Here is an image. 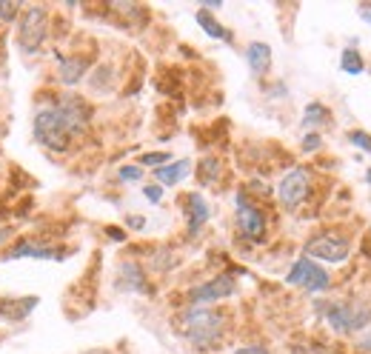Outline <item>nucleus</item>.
<instances>
[{"instance_id": "nucleus-1", "label": "nucleus", "mask_w": 371, "mask_h": 354, "mask_svg": "<svg viewBox=\"0 0 371 354\" xmlns=\"http://www.w3.org/2000/svg\"><path fill=\"white\" fill-rule=\"evenodd\" d=\"M226 328V315L203 309V306H192L177 317V332L197 348H212L223 340Z\"/></svg>"}, {"instance_id": "nucleus-2", "label": "nucleus", "mask_w": 371, "mask_h": 354, "mask_svg": "<svg viewBox=\"0 0 371 354\" xmlns=\"http://www.w3.org/2000/svg\"><path fill=\"white\" fill-rule=\"evenodd\" d=\"M72 137H78L63 117L57 106H46L35 114V140L49 152H66L72 146Z\"/></svg>"}, {"instance_id": "nucleus-3", "label": "nucleus", "mask_w": 371, "mask_h": 354, "mask_svg": "<svg viewBox=\"0 0 371 354\" xmlns=\"http://www.w3.org/2000/svg\"><path fill=\"white\" fill-rule=\"evenodd\" d=\"M46 9L43 6H26L17 20V43H20V49L32 55L40 49V43L46 37Z\"/></svg>"}, {"instance_id": "nucleus-4", "label": "nucleus", "mask_w": 371, "mask_h": 354, "mask_svg": "<svg viewBox=\"0 0 371 354\" xmlns=\"http://www.w3.org/2000/svg\"><path fill=\"white\" fill-rule=\"evenodd\" d=\"M326 320L334 332L349 335V332H357V328L371 323V309H365L360 303H332L326 309Z\"/></svg>"}, {"instance_id": "nucleus-5", "label": "nucleus", "mask_w": 371, "mask_h": 354, "mask_svg": "<svg viewBox=\"0 0 371 354\" xmlns=\"http://www.w3.org/2000/svg\"><path fill=\"white\" fill-rule=\"evenodd\" d=\"M309 195H311V175H309V169H300L297 166L280 183H277V197H280V203L286 209L303 206Z\"/></svg>"}, {"instance_id": "nucleus-6", "label": "nucleus", "mask_w": 371, "mask_h": 354, "mask_svg": "<svg viewBox=\"0 0 371 354\" xmlns=\"http://www.w3.org/2000/svg\"><path fill=\"white\" fill-rule=\"evenodd\" d=\"M237 229L251 243H260L266 238V215L243 192L237 195Z\"/></svg>"}, {"instance_id": "nucleus-7", "label": "nucleus", "mask_w": 371, "mask_h": 354, "mask_svg": "<svg viewBox=\"0 0 371 354\" xmlns=\"http://www.w3.org/2000/svg\"><path fill=\"white\" fill-rule=\"evenodd\" d=\"M289 283L291 286L306 289V292H326L332 277H329L326 269H320L317 263H311L309 257H300V260L291 266V272H289Z\"/></svg>"}, {"instance_id": "nucleus-8", "label": "nucleus", "mask_w": 371, "mask_h": 354, "mask_svg": "<svg viewBox=\"0 0 371 354\" xmlns=\"http://www.w3.org/2000/svg\"><path fill=\"white\" fill-rule=\"evenodd\" d=\"M306 257H317V260H326V263H343L349 257V243L337 234H317L306 243Z\"/></svg>"}, {"instance_id": "nucleus-9", "label": "nucleus", "mask_w": 371, "mask_h": 354, "mask_svg": "<svg viewBox=\"0 0 371 354\" xmlns=\"http://www.w3.org/2000/svg\"><path fill=\"white\" fill-rule=\"evenodd\" d=\"M237 289V283L231 274H217L215 280L203 283V286H194L189 292V303L192 306H203V303H215V300H223V297H231Z\"/></svg>"}, {"instance_id": "nucleus-10", "label": "nucleus", "mask_w": 371, "mask_h": 354, "mask_svg": "<svg viewBox=\"0 0 371 354\" xmlns=\"http://www.w3.org/2000/svg\"><path fill=\"white\" fill-rule=\"evenodd\" d=\"M40 300L37 297H3L0 300V320H6V323H20V320H26L29 312L35 309Z\"/></svg>"}, {"instance_id": "nucleus-11", "label": "nucleus", "mask_w": 371, "mask_h": 354, "mask_svg": "<svg viewBox=\"0 0 371 354\" xmlns=\"http://www.w3.org/2000/svg\"><path fill=\"white\" fill-rule=\"evenodd\" d=\"M20 257H35V260H57V251L49 249V246H40V243H32V240H20L15 249H9L6 260H20Z\"/></svg>"}, {"instance_id": "nucleus-12", "label": "nucleus", "mask_w": 371, "mask_h": 354, "mask_svg": "<svg viewBox=\"0 0 371 354\" xmlns=\"http://www.w3.org/2000/svg\"><path fill=\"white\" fill-rule=\"evenodd\" d=\"M118 289H126V292H146V274L137 263H123L120 266V277H118Z\"/></svg>"}, {"instance_id": "nucleus-13", "label": "nucleus", "mask_w": 371, "mask_h": 354, "mask_svg": "<svg viewBox=\"0 0 371 354\" xmlns=\"http://www.w3.org/2000/svg\"><path fill=\"white\" fill-rule=\"evenodd\" d=\"M186 215H189V234H197L200 229H203V223L208 220V206H206V200H203V195H197V192H192L189 197H186Z\"/></svg>"}, {"instance_id": "nucleus-14", "label": "nucleus", "mask_w": 371, "mask_h": 354, "mask_svg": "<svg viewBox=\"0 0 371 354\" xmlns=\"http://www.w3.org/2000/svg\"><path fill=\"white\" fill-rule=\"evenodd\" d=\"M60 60V80L66 83V86H75V83H80V78L86 75V66H89V60L86 57H57Z\"/></svg>"}, {"instance_id": "nucleus-15", "label": "nucleus", "mask_w": 371, "mask_h": 354, "mask_svg": "<svg viewBox=\"0 0 371 354\" xmlns=\"http://www.w3.org/2000/svg\"><path fill=\"white\" fill-rule=\"evenodd\" d=\"M246 57H248V66H251L254 75H266L269 66H271V46H266V43H251L248 52H246Z\"/></svg>"}, {"instance_id": "nucleus-16", "label": "nucleus", "mask_w": 371, "mask_h": 354, "mask_svg": "<svg viewBox=\"0 0 371 354\" xmlns=\"http://www.w3.org/2000/svg\"><path fill=\"white\" fill-rule=\"evenodd\" d=\"M189 160H177V163H172V166H160L154 175H157V180L160 183H166V186H174V183H180L186 175H189Z\"/></svg>"}, {"instance_id": "nucleus-17", "label": "nucleus", "mask_w": 371, "mask_h": 354, "mask_svg": "<svg viewBox=\"0 0 371 354\" xmlns=\"http://www.w3.org/2000/svg\"><path fill=\"white\" fill-rule=\"evenodd\" d=\"M340 69H343V72H349V75H363V69H365V60H363V55L354 49V46H349V49H343V57H340Z\"/></svg>"}, {"instance_id": "nucleus-18", "label": "nucleus", "mask_w": 371, "mask_h": 354, "mask_svg": "<svg viewBox=\"0 0 371 354\" xmlns=\"http://www.w3.org/2000/svg\"><path fill=\"white\" fill-rule=\"evenodd\" d=\"M197 23H200V29H203L208 37H215V40H231V35H228V32L220 26V23H217L212 15H206L203 9L197 12Z\"/></svg>"}, {"instance_id": "nucleus-19", "label": "nucleus", "mask_w": 371, "mask_h": 354, "mask_svg": "<svg viewBox=\"0 0 371 354\" xmlns=\"http://www.w3.org/2000/svg\"><path fill=\"white\" fill-rule=\"evenodd\" d=\"M197 175H200V183H203V186L215 183L217 175H220V160H217V157H206V160H200Z\"/></svg>"}, {"instance_id": "nucleus-20", "label": "nucleus", "mask_w": 371, "mask_h": 354, "mask_svg": "<svg viewBox=\"0 0 371 354\" xmlns=\"http://www.w3.org/2000/svg\"><path fill=\"white\" fill-rule=\"evenodd\" d=\"M326 121H329V109L320 106V103H309L303 123H306V126H314V123H326Z\"/></svg>"}, {"instance_id": "nucleus-21", "label": "nucleus", "mask_w": 371, "mask_h": 354, "mask_svg": "<svg viewBox=\"0 0 371 354\" xmlns=\"http://www.w3.org/2000/svg\"><path fill=\"white\" fill-rule=\"evenodd\" d=\"M166 160H172V154H166V152H152V154H143L141 157L143 166H154V169H160Z\"/></svg>"}, {"instance_id": "nucleus-22", "label": "nucleus", "mask_w": 371, "mask_h": 354, "mask_svg": "<svg viewBox=\"0 0 371 354\" xmlns=\"http://www.w3.org/2000/svg\"><path fill=\"white\" fill-rule=\"evenodd\" d=\"M349 140H352L354 146H360L363 152H368V154H371V134H365V132H352V134H349Z\"/></svg>"}, {"instance_id": "nucleus-23", "label": "nucleus", "mask_w": 371, "mask_h": 354, "mask_svg": "<svg viewBox=\"0 0 371 354\" xmlns=\"http://www.w3.org/2000/svg\"><path fill=\"white\" fill-rule=\"evenodd\" d=\"M17 12H20L17 3H0V20H3V23H12L17 17Z\"/></svg>"}, {"instance_id": "nucleus-24", "label": "nucleus", "mask_w": 371, "mask_h": 354, "mask_svg": "<svg viewBox=\"0 0 371 354\" xmlns=\"http://www.w3.org/2000/svg\"><path fill=\"white\" fill-rule=\"evenodd\" d=\"M141 177H143L141 166H123L120 169V180H141Z\"/></svg>"}, {"instance_id": "nucleus-25", "label": "nucleus", "mask_w": 371, "mask_h": 354, "mask_svg": "<svg viewBox=\"0 0 371 354\" xmlns=\"http://www.w3.org/2000/svg\"><path fill=\"white\" fill-rule=\"evenodd\" d=\"M143 195H146L152 203H160V197H163V188H160V186H146Z\"/></svg>"}, {"instance_id": "nucleus-26", "label": "nucleus", "mask_w": 371, "mask_h": 354, "mask_svg": "<svg viewBox=\"0 0 371 354\" xmlns=\"http://www.w3.org/2000/svg\"><path fill=\"white\" fill-rule=\"evenodd\" d=\"M303 149H306V152L320 149V134H306V140H303Z\"/></svg>"}, {"instance_id": "nucleus-27", "label": "nucleus", "mask_w": 371, "mask_h": 354, "mask_svg": "<svg viewBox=\"0 0 371 354\" xmlns=\"http://www.w3.org/2000/svg\"><path fill=\"white\" fill-rule=\"evenodd\" d=\"M235 354H269V348H263V346H246V348H237Z\"/></svg>"}, {"instance_id": "nucleus-28", "label": "nucleus", "mask_w": 371, "mask_h": 354, "mask_svg": "<svg viewBox=\"0 0 371 354\" xmlns=\"http://www.w3.org/2000/svg\"><path fill=\"white\" fill-rule=\"evenodd\" d=\"M126 223H129L132 229H143V226H146V220H143V218H129Z\"/></svg>"}, {"instance_id": "nucleus-29", "label": "nucleus", "mask_w": 371, "mask_h": 354, "mask_svg": "<svg viewBox=\"0 0 371 354\" xmlns=\"http://www.w3.org/2000/svg\"><path fill=\"white\" fill-rule=\"evenodd\" d=\"M109 238H111V240H123L126 234H123V231H118V229H109Z\"/></svg>"}, {"instance_id": "nucleus-30", "label": "nucleus", "mask_w": 371, "mask_h": 354, "mask_svg": "<svg viewBox=\"0 0 371 354\" xmlns=\"http://www.w3.org/2000/svg\"><path fill=\"white\" fill-rule=\"evenodd\" d=\"M360 15H363V17H365V20L371 23V3H365V6H360Z\"/></svg>"}, {"instance_id": "nucleus-31", "label": "nucleus", "mask_w": 371, "mask_h": 354, "mask_svg": "<svg viewBox=\"0 0 371 354\" xmlns=\"http://www.w3.org/2000/svg\"><path fill=\"white\" fill-rule=\"evenodd\" d=\"M360 348H363V351H368V354H371V335H368V337H363V343H360Z\"/></svg>"}, {"instance_id": "nucleus-32", "label": "nucleus", "mask_w": 371, "mask_h": 354, "mask_svg": "<svg viewBox=\"0 0 371 354\" xmlns=\"http://www.w3.org/2000/svg\"><path fill=\"white\" fill-rule=\"evenodd\" d=\"M365 177H368V183H371V169H368V172H365Z\"/></svg>"}]
</instances>
